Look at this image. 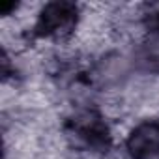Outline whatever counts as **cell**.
Returning a JSON list of instances; mask_svg holds the SVG:
<instances>
[{"label": "cell", "instance_id": "cell-1", "mask_svg": "<svg viewBox=\"0 0 159 159\" xmlns=\"http://www.w3.org/2000/svg\"><path fill=\"white\" fill-rule=\"evenodd\" d=\"M75 15H77V10H75L73 4L52 2L43 10V13L39 17V23H38V32L45 34V36L66 32L73 26Z\"/></svg>", "mask_w": 159, "mask_h": 159}, {"label": "cell", "instance_id": "cell-2", "mask_svg": "<svg viewBox=\"0 0 159 159\" xmlns=\"http://www.w3.org/2000/svg\"><path fill=\"white\" fill-rule=\"evenodd\" d=\"M129 152L135 159H159V125L144 124L129 137Z\"/></svg>", "mask_w": 159, "mask_h": 159}]
</instances>
